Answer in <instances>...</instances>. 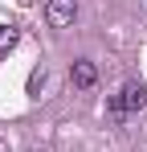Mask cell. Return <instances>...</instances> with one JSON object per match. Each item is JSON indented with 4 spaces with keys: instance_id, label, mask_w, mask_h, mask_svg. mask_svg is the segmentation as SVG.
I'll list each match as a JSON object with an SVG mask.
<instances>
[{
    "instance_id": "cell-1",
    "label": "cell",
    "mask_w": 147,
    "mask_h": 152,
    "mask_svg": "<svg viewBox=\"0 0 147 152\" xmlns=\"http://www.w3.org/2000/svg\"><path fill=\"white\" fill-rule=\"evenodd\" d=\"M74 17H78V0H49V4H45L49 29H70Z\"/></svg>"
},
{
    "instance_id": "cell-3",
    "label": "cell",
    "mask_w": 147,
    "mask_h": 152,
    "mask_svg": "<svg viewBox=\"0 0 147 152\" xmlns=\"http://www.w3.org/2000/svg\"><path fill=\"white\" fill-rule=\"evenodd\" d=\"M143 107H147V86L143 82H131L122 91V111H143Z\"/></svg>"
},
{
    "instance_id": "cell-6",
    "label": "cell",
    "mask_w": 147,
    "mask_h": 152,
    "mask_svg": "<svg viewBox=\"0 0 147 152\" xmlns=\"http://www.w3.org/2000/svg\"><path fill=\"white\" fill-rule=\"evenodd\" d=\"M143 8H147V0H143Z\"/></svg>"
},
{
    "instance_id": "cell-2",
    "label": "cell",
    "mask_w": 147,
    "mask_h": 152,
    "mask_svg": "<svg viewBox=\"0 0 147 152\" xmlns=\"http://www.w3.org/2000/svg\"><path fill=\"white\" fill-rule=\"evenodd\" d=\"M70 82L78 86V91H90V86L98 82V66H94V62H86V58L74 62V66H70Z\"/></svg>"
},
{
    "instance_id": "cell-4",
    "label": "cell",
    "mask_w": 147,
    "mask_h": 152,
    "mask_svg": "<svg viewBox=\"0 0 147 152\" xmlns=\"http://www.w3.org/2000/svg\"><path fill=\"white\" fill-rule=\"evenodd\" d=\"M12 45H17V29H12V25H0V53H8Z\"/></svg>"
},
{
    "instance_id": "cell-5",
    "label": "cell",
    "mask_w": 147,
    "mask_h": 152,
    "mask_svg": "<svg viewBox=\"0 0 147 152\" xmlns=\"http://www.w3.org/2000/svg\"><path fill=\"white\" fill-rule=\"evenodd\" d=\"M29 152H45V148H29Z\"/></svg>"
}]
</instances>
